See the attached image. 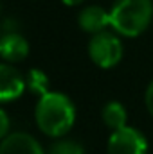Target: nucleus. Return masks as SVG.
<instances>
[{"instance_id": "1", "label": "nucleus", "mask_w": 153, "mask_h": 154, "mask_svg": "<svg viewBox=\"0 0 153 154\" xmlns=\"http://www.w3.org/2000/svg\"><path fill=\"white\" fill-rule=\"evenodd\" d=\"M34 118L43 134L50 138H61L72 129L76 122V106L65 93L49 91L38 99Z\"/></svg>"}, {"instance_id": "2", "label": "nucleus", "mask_w": 153, "mask_h": 154, "mask_svg": "<svg viewBox=\"0 0 153 154\" xmlns=\"http://www.w3.org/2000/svg\"><path fill=\"white\" fill-rule=\"evenodd\" d=\"M153 20V0H115L110 9L112 29L126 38L142 34Z\"/></svg>"}, {"instance_id": "3", "label": "nucleus", "mask_w": 153, "mask_h": 154, "mask_svg": "<svg viewBox=\"0 0 153 154\" xmlns=\"http://www.w3.org/2000/svg\"><path fill=\"white\" fill-rule=\"evenodd\" d=\"M122 43L119 36H115L114 32H99L94 34L88 41V56L92 59L94 65H97L99 68H112L115 66L121 59H122Z\"/></svg>"}, {"instance_id": "4", "label": "nucleus", "mask_w": 153, "mask_h": 154, "mask_svg": "<svg viewBox=\"0 0 153 154\" xmlns=\"http://www.w3.org/2000/svg\"><path fill=\"white\" fill-rule=\"evenodd\" d=\"M108 154H146L148 152V140L146 136L132 127L126 125L119 131H112L106 145Z\"/></svg>"}, {"instance_id": "5", "label": "nucleus", "mask_w": 153, "mask_h": 154, "mask_svg": "<svg viewBox=\"0 0 153 154\" xmlns=\"http://www.w3.org/2000/svg\"><path fill=\"white\" fill-rule=\"evenodd\" d=\"M25 88H27L25 77L13 65H9V63L0 65V100L2 102L16 100L18 97H22Z\"/></svg>"}, {"instance_id": "6", "label": "nucleus", "mask_w": 153, "mask_h": 154, "mask_svg": "<svg viewBox=\"0 0 153 154\" xmlns=\"http://www.w3.org/2000/svg\"><path fill=\"white\" fill-rule=\"evenodd\" d=\"M77 25L83 32H88L92 36L105 32L106 27H112L110 11L103 9L101 5H86L77 14Z\"/></svg>"}, {"instance_id": "7", "label": "nucleus", "mask_w": 153, "mask_h": 154, "mask_svg": "<svg viewBox=\"0 0 153 154\" xmlns=\"http://www.w3.org/2000/svg\"><path fill=\"white\" fill-rule=\"evenodd\" d=\"M0 154H45L40 142L27 133H11L2 138Z\"/></svg>"}, {"instance_id": "8", "label": "nucleus", "mask_w": 153, "mask_h": 154, "mask_svg": "<svg viewBox=\"0 0 153 154\" xmlns=\"http://www.w3.org/2000/svg\"><path fill=\"white\" fill-rule=\"evenodd\" d=\"M0 56L4 63L15 65L29 56V43L18 32H7L0 39Z\"/></svg>"}, {"instance_id": "9", "label": "nucleus", "mask_w": 153, "mask_h": 154, "mask_svg": "<svg viewBox=\"0 0 153 154\" xmlns=\"http://www.w3.org/2000/svg\"><path fill=\"white\" fill-rule=\"evenodd\" d=\"M101 118H103V122H105V125L108 129L119 131V129L126 127V120H128L126 108L121 102H117V100H110L101 109Z\"/></svg>"}, {"instance_id": "10", "label": "nucleus", "mask_w": 153, "mask_h": 154, "mask_svg": "<svg viewBox=\"0 0 153 154\" xmlns=\"http://www.w3.org/2000/svg\"><path fill=\"white\" fill-rule=\"evenodd\" d=\"M25 82H27L29 91L38 95V97H43V95H47L50 91L49 90V77L40 68H31L27 72V75H25Z\"/></svg>"}, {"instance_id": "11", "label": "nucleus", "mask_w": 153, "mask_h": 154, "mask_svg": "<svg viewBox=\"0 0 153 154\" xmlns=\"http://www.w3.org/2000/svg\"><path fill=\"white\" fill-rule=\"evenodd\" d=\"M49 154H85V149L81 143H77L74 140H58L50 145Z\"/></svg>"}, {"instance_id": "12", "label": "nucleus", "mask_w": 153, "mask_h": 154, "mask_svg": "<svg viewBox=\"0 0 153 154\" xmlns=\"http://www.w3.org/2000/svg\"><path fill=\"white\" fill-rule=\"evenodd\" d=\"M9 133V116H7V111L5 109H0V136L5 138Z\"/></svg>"}, {"instance_id": "13", "label": "nucleus", "mask_w": 153, "mask_h": 154, "mask_svg": "<svg viewBox=\"0 0 153 154\" xmlns=\"http://www.w3.org/2000/svg\"><path fill=\"white\" fill-rule=\"evenodd\" d=\"M144 104H146L148 113L153 116V81L148 84V88H146V93H144Z\"/></svg>"}, {"instance_id": "14", "label": "nucleus", "mask_w": 153, "mask_h": 154, "mask_svg": "<svg viewBox=\"0 0 153 154\" xmlns=\"http://www.w3.org/2000/svg\"><path fill=\"white\" fill-rule=\"evenodd\" d=\"M65 5H70V7H74V5H79V4H83L85 0H61Z\"/></svg>"}]
</instances>
